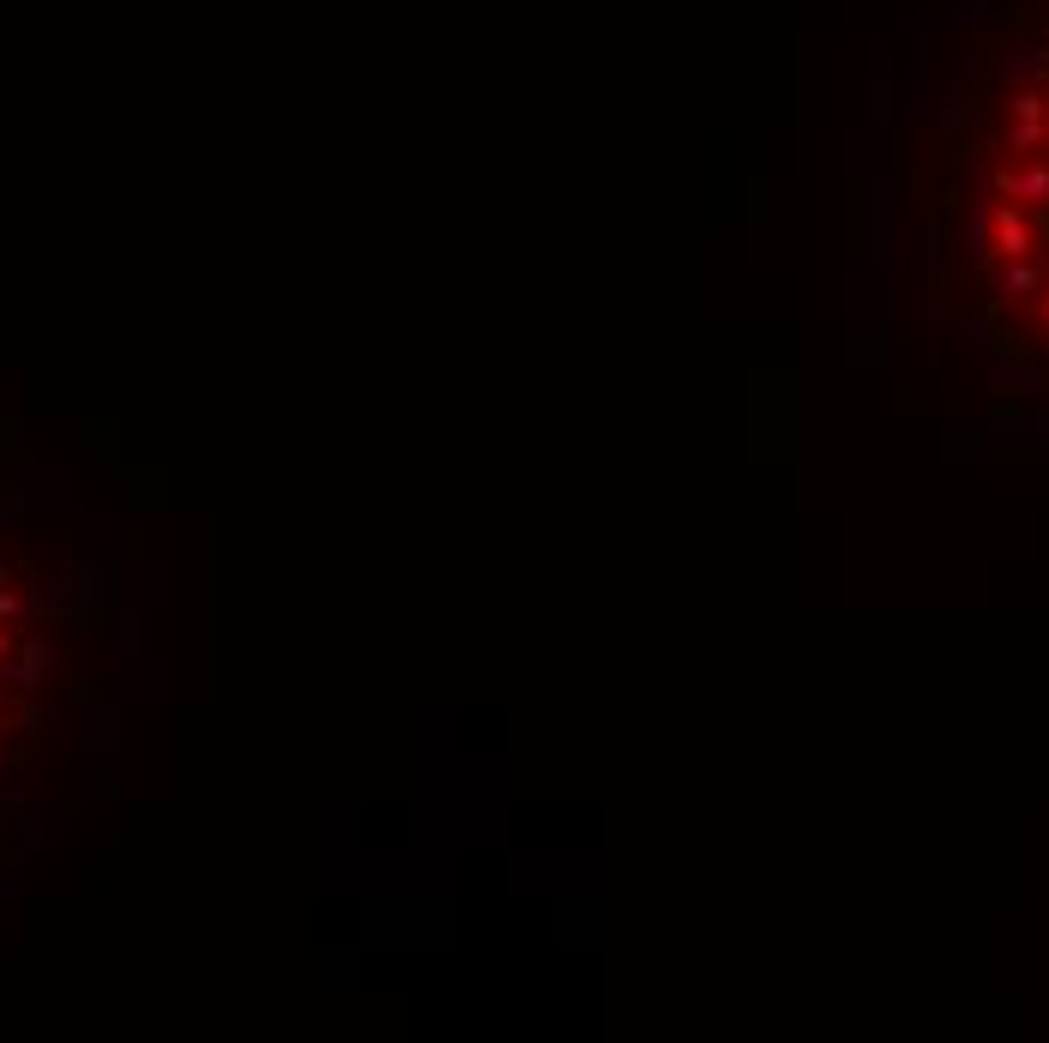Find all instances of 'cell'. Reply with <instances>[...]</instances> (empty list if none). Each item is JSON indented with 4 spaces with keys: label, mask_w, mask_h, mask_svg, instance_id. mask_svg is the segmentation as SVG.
Wrapping results in <instances>:
<instances>
[{
    "label": "cell",
    "mask_w": 1049,
    "mask_h": 1043,
    "mask_svg": "<svg viewBox=\"0 0 1049 1043\" xmlns=\"http://www.w3.org/2000/svg\"><path fill=\"white\" fill-rule=\"evenodd\" d=\"M7 622H19V598H12V591H0V627Z\"/></svg>",
    "instance_id": "obj_1"
},
{
    "label": "cell",
    "mask_w": 1049,
    "mask_h": 1043,
    "mask_svg": "<svg viewBox=\"0 0 1049 1043\" xmlns=\"http://www.w3.org/2000/svg\"><path fill=\"white\" fill-rule=\"evenodd\" d=\"M0 658H12V634H7V627H0Z\"/></svg>",
    "instance_id": "obj_2"
}]
</instances>
